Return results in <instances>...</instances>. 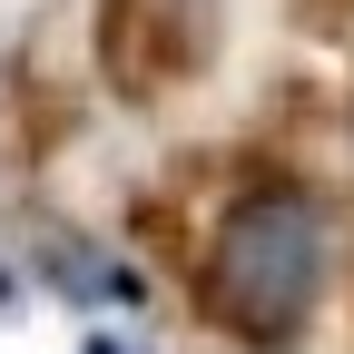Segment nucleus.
<instances>
[{
  "mask_svg": "<svg viewBox=\"0 0 354 354\" xmlns=\"http://www.w3.org/2000/svg\"><path fill=\"white\" fill-rule=\"evenodd\" d=\"M315 295H325V207L295 187V177H266L246 187L227 216H216V246H207V305L236 344L276 354L315 325Z\"/></svg>",
  "mask_w": 354,
  "mask_h": 354,
  "instance_id": "1",
  "label": "nucleus"
}]
</instances>
